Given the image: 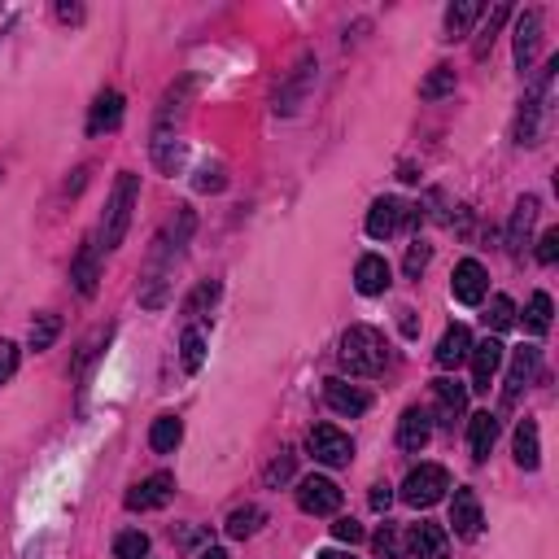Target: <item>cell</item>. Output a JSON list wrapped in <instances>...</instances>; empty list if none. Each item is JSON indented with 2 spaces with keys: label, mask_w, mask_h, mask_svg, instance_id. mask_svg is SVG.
I'll list each match as a JSON object with an SVG mask.
<instances>
[{
  "label": "cell",
  "mask_w": 559,
  "mask_h": 559,
  "mask_svg": "<svg viewBox=\"0 0 559 559\" xmlns=\"http://www.w3.org/2000/svg\"><path fill=\"white\" fill-rule=\"evenodd\" d=\"M516 463H520V468H525V472H533V468H538V463H542L538 420H529V415L516 424Z\"/></svg>",
  "instance_id": "cell-27"
},
{
  "label": "cell",
  "mask_w": 559,
  "mask_h": 559,
  "mask_svg": "<svg viewBox=\"0 0 559 559\" xmlns=\"http://www.w3.org/2000/svg\"><path fill=\"white\" fill-rule=\"evenodd\" d=\"M468 350H472V332L463 328V324H450L446 332H442V341H437V350H433V359H437V367H459L463 359H468Z\"/></svg>",
  "instance_id": "cell-24"
},
{
  "label": "cell",
  "mask_w": 559,
  "mask_h": 559,
  "mask_svg": "<svg viewBox=\"0 0 559 559\" xmlns=\"http://www.w3.org/2000/svg\"><path fill=\"white\" fill-rule=\"evenodd\" d=\"M136 201H140V175L123 171V175H118V180H114L110 197H105L101 232H97V245H101V254H105V249H118V245H123L127 228H132V210H136Z\"/></svg>",
  "instance_id": "cell-4"
},
{
  "label": "cell",
  "mask_w": 559,
  "mask_h": 559,
  "mask_svg": "<svg viewBox=\"0 0 559 559\" xmlns=\"http://www.w3.org/2000/svg\"><path fill=\"white\" fill-rule=\"evenodd\" d=\"M389 284H394V267H389L380 254H363L359 267H354V289H359L363 297H380Z\"/></svg>",
  "instance_id": "cell-20"
},
{
  "label": "cell",
  "mask_w": 559,
  "mask_h": 559,
  "mask_svg": "<svg viewBox=\"0 0 559 559\" xmlns=\"http://www.w3.org/2000/svg\"><path fill=\"white\" fill-rule=\"evenodd\" d=\"M389 503H394V490L389 485H372V511H389Z\"/></svg>",
  "instance_id": "cell-46"
},
{
  "label": "cell",
  "mask_w": 559,
  "mask_h": 559,
  "mask_svg": "<svg viewBox=\"0 0 559 559\" xmlns=\"http://www.w3.org/2000/svg\"><path fill=\"white\" fill-rule=\"evenodd\" d=\"M485 289H490V276H485V267L477 258H463L455 267V276H450V293H455V302L463 306H481L485 302Z\"/></svg>",
  "instance_id": "cell-11"
},
{
  "label": "cell",
  "mask_w": 559,
  "mask_h": 559,
  "mask_svg": "<svg viewBox=\"0 0 559 559\" xmlns=\"http://www.w3.org/2000/svg\"><path fill=\"white\" fill-rule=\"evenodd\" d=\"M197 228V214L180 206L175 210V219L166 223V228L153 236L149 245V263H145V280H140V306H149V311H162L166 297H171V276H175V263L184 258V245L188 236Z\"/></svg>",
  "instance_id": "cell-1"
},
{
  "label": "cell",
  "mask_w": 559,
  "mask_h": 559,
  "mask_svg": "<svg viewBox=\"0 0 559 559\" xmlns=\"http://www.w3.org/2000/svg\"><path fill=\"white\" fill-rule=\"evenodd\" d=\"M197 559H228V551H219V546H206Z\"/></svg>",
  "instance_id": "cell-49"
},
{
  "label": "cell",
  "mask_w": 559,
  "mask_h": 559,
  "mask_svg": "<svg viewBox=\"0 0 559 559\" xmlns=\"http://www.w3.org/2000/svg\"><path fill=\"white\" fill-rule=\"evenodd\" d=\"M468 359H472V389H477V394H490V385H494L498 367H503V359H507L503 341H498V337L477 341V346L468 350Z\"/></svg>",
  "instance_id": "cell-10"
},
{
  "label": "cell",
  "mask_w": 559,
  "mask_h": 559,
  "mask_svg": "<svg viewBox=\"0 0 559 559\" xmlns=\"http://www.w3.org/2000/svg\"><path fill=\"white\" fill-rule=\"evenodd\" d=\"M376 559H402L394 525H380V533H376Z\"/></svg>",
  "instance_id": "cell-41"
},
{
  "label": "cell",
  "mask_w": 559,
  "mask_h": 559,
  "mask_svg": "<svg viewBox=\"0 0 559 559\" xmlns=\"http://www.w3.org/2000/svg\"><path fill=\"white\" fill-rule=\"evenodd\" d=\"M507 14H511L507 5H498L494 14H490V22H485V31H481V40H477V49H472V57H477V62H481V57L494 49V35H498V27H503V22H507Z\"/></svg>",
  "instance_id": "cell-37"
},
{
  "label": "cell",
  "mask_w": 559,
  "mask_h": 559,
  "mask_svg": "<svg viewBox=\"0 0 559 559\" xmlns=\"http://www.w3.org/2000/svg\"><path fill=\"white\" fill-rule=\"evenodd\" d=\"M171 494H175L171 472H153V477H145L132 494H127V511H158V507L171 503Z\"/></svg>",
  "instance_id": "cell-14"
},
{
  "label": "cell",
  "mask_w": 559,
  "mask_h": 559,
  "mask_svg": "<svg viewBox=\"0 0 559 559\" xmlns=\"http://www.w3.org/2000/svg\"><path fill=\"white\" fill-rule=\"evenodd\" d=\"M153 162H158L166 175H175V166L184 162V140H175V136H158V140H153Z\"/></svg>",
  "instance_id": "cell-33"
},
{
  "label": "cell",
  "mask_w": 559,
  "mask_h": 559,
  "mask_svg": "<svg viewBox=\"0 0 559 559\" xmlns=\"http://www.w3.org/2000/svg\"><path fill=\"white\" fill-rule=\"evenodd\" d=\"M214 297H219V284H201V289L193 293V297H188V306H184V315H201V311H206V306H214Z\"/></svg>",
  "instance_id": "cell-42"
},
{
  "label": "cell",
  "mask_w": 559,
  "mask_h": 559,
  "mask_svg": "<svg viewBox=\"0 0 559 559\" xmlns=\"http://www.w3.org/2000/svg\"><path fill=\"white\" fill-rule=\"evenodd\" d=\"M485 324H490L494 332H507L511 324H516V302H511L507 293H498L490 302V315H485Z\"/></svg>",
  "instance_id": "cell-36"
},
{
  "label": "cell",
  "mask_w": 559,
  "mask_h": 559,
  "mask_svg": "<svg viewBox=\"0 0 559 559\" xmlns=\"http://www.w3.org/2000/svg\"><path fill=\"white\" fill-rule=\"evenodd\" d=\"M446 555H450V538L442 525L420 520V525L407 529V559H446Z\"/></svg>",
  "instance_id": "cell-12"
},
{
  "label": "cell",
  "mask_w": 559,
  "mask_h": 559,
  "mask_svg": "<svg viewBox=\"0 0 559 559\" xmlns=\"http://www.w3.org/2000/svg\"><path fill=\"white\" fill-rule=\"evenodd\" d=\"M180 363H184V372H201V363H206V337H201L197 328L184 332V341H180Z\"/></svg>",
  "instance_id": "cell-34"
},
{
  "label": "cell",
  "mask_w": 559,
  "mask_h": 559,
  "mask_svg": "<svg viewBox=\"0 0 559 559\" xmlns=\"http://www.w3.org/2000/svg\"><path fill=\"white\" fill-rule=\"evenodd\" d=\"M18 363H22V350L14 346V341H0V385H9V380H14Z\"/></svg>",
  "instance_id": "cell-40"
},
{
  "label": "cell",
  "mask_w": 559,
  "mask_h": 559,
  "mask_svg": "<svg viewBox=\"0 0 559 559\" xmlns=\"http://www.w3.org/2000/svg\"><path fill=\"white\" fill-rule=\"evenodd\" d=\"M197 188H201V193H219V188H223V171H219V166H206V171L197 175Z\"/></svg>",
  "instance_id": "cell-45"
},
{
  "label": "cell",
  "mask_w": 559,
  "mask_h": 559,
  "mask_svg": "<svg viewBox=\"0 0 559 559\" xmlns=\"http://www.w3.org/2000/svg\"><path fill=\"white\" fill-rule=\"evenodd\" d=\"M341 367L350 376H380L389 367V341L385 332L372 328V324H354L346 337H341V350H337Z\"/></svg>",
  "instance_id": "cell-3"
},
{
  "label": "cell",
  "mask_w": 559,
  "mask_h": 559,
  "mask_svg": "<svg viewBox=\"0 0 559 559\" xmlns=\"http://www.w3.org/2000/svg\"><path fill=\"white\" fill-rule=\"evenodd\" d=\"M315 559H354V555H346V551H324V555H315Z\"/></svg>",
  "instance_id": "cell-50"
},
{
  "label": "cell",
  "mask_w": 559,
  "mask_h": 559,
  "mask_svg": "<svg viewBox=\"0 0 559 559\" xmlns=\"http://www.w3.org/2000/svg\"><path fill=\"white\" fill-rule=\"evenodd\" d=\"M494 442H498V415L477 411L468 420V450H472V459L485 463V459H490V450H494Z\"/></svg>",
  "instance_id": "cell-25"
},
{
  "label": "cell",
  "mask_w": 559,
  "mask_h": 559,
  "mask_svg": "<svg viewBox=\"0 0 559 559\" xmlns=\"http://www.w3.org/2000/svg\"><path fill=\"white\" fill-rule=\"evenodd\" d=\"M450 525H455V538H477L481 533V498L477 490H455V498H450Z\"/></svg>",
  "instance_id": "cell-17"
},
{
  "label": "cell",
  "mask_w": 559,
  "mask_h": 559,
  "mask_svg": "<svg viewBox=\"0 0 559 559\" xmlns=\"http://www.w3.org/2000/svg\"><path fill=\"white\" fill-rule=\"evenodd\" d=\"M450 490V472L442 463H420V468H411V477L402 481V503L407 507H433L442 503Z\"/></svg>",
  "instance_id": "cell-6"
},
{
  "label": "cell",
  "mask_w": 559,
  "mask_h": 559,
  "mask_svg": "<svg viewBox=\"0 0 559 559\" xmlns=\"http://www.w3.org/2000/svg\"><path fill=\"white\" fill-rule=\"evenodd\" d=\"M293 463H297V455H293L289 446H284L280 455L267 463V485H284V481H289V477H293Z\"/></svg>",
  "instance_id": "cell-38"
},
{
  "label": "cell",
  "mask_w": 559,
  "mask_h": 559,
  "mask_svg": "<svg viewBox=\"0 0 559 559\" xmlns=\"http://www.w3.org/2000/svg\"><path fill=\"white\" fill-rule=\"evenodd\" d=\"M324 402H328V411H337V415H363L367 407H372V394H367L363 385H350V380H341V376H332L324 380Z\"/></svg>",
  "instance_id": "cell-13"
},
{
  "label": "cell",
  "mask_w": 559,
  "mask_h": 559,
  "mask_svg": "<svg viewBox=\"0 0 559 559\" xmlns=\"http://www.w3.org/2000/svg\"><path fill=\"white\" fill-rule=\"evenodd\" d=\"M297 507L306 516H337L341 511V485L332 477H306L297 485Z\"/></svg>",
  "instance_id": "cell-9"
},
{
  "label": "cell",
  "mask_w": 559,
  "mask_h": 559,
  "mask_svg": "<svg viewBox=\"0 0 559 559\" xmlns=\"http://www.w3.org/2000/svg\"><path fill=\"white\" fill-rule=\"evenodd\" d=\"M542 367V350L538 346H520L511 350V363H507V385H503V407H516L520 394L533 385V376H538Z\"/></svg>",
  "instance_id": "cell-8"
},
{
  "label": "cell",
  "mask_w": 559,
  "mask_h": 559,
  "mask_svg": "<svg viewBox=\"0 0 559 559\" xmlns=\"http://www.w3.org/2000/svg\"><path fill=\"white\" fill-rule=\"evenodd\" d=\"M402 319H398V324H402V332H407V337H415V332H420V324H415V311H398Z\"/></svg>",
  "instance_id": "cell-48"
},
{
  "label": "cell",
  "mask_w": 559,
  "mask_h": 559,
  "mask_svg": "<svg viewBox=\"0 0 559 559\" xmlns=\"http://www.w3.org/2000/svg\"><path fill=\"white\" fill-rule=\"evenodd\" d=\"M420 223H424V210L407 206V201H398V197H376L372 210H367V236H372V241H389V236H398L402 228H420Z\"/></svg>",
  "instance_id": "cell-5"
},
{
  "label": "cell",
  "mask_w": 559,
  "mask_h": 559,
  "mask_svg": "<svg viewBox=\"0 0 559 559\" xmlns=\"http://www.w3.org/2000/svg\"><path fill=\"white\" fill-rule=\"evenodd\" d=\"M538 44H542V14L538 9H525V14L516 18V66L520 70H533Z\"/></svg>",
  "instance_id": "cell-19"
},
{
  "label": "cell",
  "mask_w": 559,
  "mask_h": 559,
  "mask_svg": "<svg viewBox=\"0 0 559 559\" xmlns=\"http://www.w3.org/2000/svg\"><path fill=\"white\" fill-rule=\"evenodd\" d=\"M145 555H149V533L127 529L114 538V559H145Z\"/></svg>",
  "instance_id": "cell-35"
},
{
  "label": "cell",
  "mask_w": 559,
  "mask_h": 559,
  "mask_svg": "<svg viewBox=\"0 0 559 559\" xmlns=\"http://www.w3.org/2000/svg\"><path fill=\"white\" fill-rule=\"evenodd\" d=\"M428 442H433V415L424 407H407L398 420V446L407 450V455H420Z\"/></svg>",
  "instance_id": "cell-16"
},
{
  "label": "cell",
  "mask_w": 559,
  "mask_h": 559,
  "mask_svg": "<svg viewBox=\"0 0 559 559\" xmlns=\"http://www.w3.org/2000/svg\"><path fill=\"white\" fill-rule=\"evenodd\" d=\"M184 442V420L180 415H158L149 428V446L158 450V455H175V446Z\"/></svg>",
  "instance_id": "cell-28"
},
{
  "label": "cell",
  "mask_w": 559,
  "mask_h": 559,
  "mask_svg": "<svg viewBox=\"0 0 559 559\" xmlns=\"http://www.w3.org/2000/svg\"><path fill=\"white\" fill-rule=\"evenodd\" d=\"M428 258H433V245H424V241H415V245L407 249V263H402L407 280H420V271L428 267Z\"/></svg>",
  "instance_id": "cell-39"
},
{
  "label": "cell",
  "mask_w": 559,
  "mask_h": 559,
  "mask_svg": "<svg viewBox=\"0 0 559 559\" xmlns=\"http://www.w3.org/2000/svg\"><path fill=\"white\" fill-rule=\"evenodd\" d=\"M57 18H62V22H79L83 9H79V5H57Z\"/></svg>",
  "instance_id": "cell-47"
},
{
  "label": "cell",
  "mask_w": 559,
  "mask_h": 559,
  "mask_svg": "<svg viewBox=\"0 0 559 559\" xmlns=\"http://www.w3.org/2000/svg\"><path fill=\"white\" fill-rule=\"evenodd\" d=\"M533 219H538V197L525 193L511 210V223H507V254H525L529 245V232H533Z\"/></svg>",
  "instance_id": "cell-22"
},
{
  "label": "cell",
  "mask_w": 559,
  "mask_h": 559,
  "mask_svg": "<svg viewBox=\"0 0 559 559\" xmlns=\"http://www.w3.org/2000/svg\"><path fill=\"white\" fill-rule=\"evenodd\" d=\"M306 446H311L315 463H324V468H346L354 459V442L332 424H315L311 433H306Z\"/></svg>",
  "instance_id": "cell-7"
},
{
  "label": "cell",
  "mask_w": 559,
  "mask_h": 559,
  "mask_svg": "<svg viewBox=\"0 0 559 559\" xmlns=\"http://www.w3.org/2000/svg\"><path fill=\"white\" fill-rule=\"evenodd\" d=\"M263 525H267V511L254 507V503H245V507H236L232 516H228V538L245 542V538H254V533L263 529Z\"/></svg>",
  "instance_id": "cell-29"
},
{
  "label": "cell",
  "mask_w": 559,
  "mask_h": 559,
  "mask_svg": "<svg viewBox=\"0 0 559 559\" xmlns=\"http://www.w3.org/2000/svg\"><path fill=\"white\" fill-rule=\"evenodd\" d=\"M455 83H459V75H455V66H433L424 75V83H420V97L424 101H442V97H450V92H455Z\"/></svg>",
  "instance_id": "cell-30"
},
{
  "label": "cell",
  "mask_w": 559,
  "mask_h": 559,
  "mask_svg": "<svg viewBox=\"0 0 559 559\" xmlns=\"http://www.w3.org/2000/svg\"><path fill=\"white\" fill-rule=\"evenodd\" d=\"M311 83H315V57L306 53L302 62L293 66V75H289V83L276 92V114H297V105L306 101V92H311Z\"/></svg>",
  "instance_id": "cell-15"
},
{
  "label": "cell",
  "mask_w": 559,
  "mask_h": 559,
  "mask_svg": "<svg viewBox=\"0 0 559 559\" xmlns=\"http://www.w3.org/2000/svg\"><path fill=\"white\" fill-rule=\"evenodd\" d=\"M463 407H468V389H463L459 380H446V376L433 380V415H437V424L455 428Z\"/></svg>",
  "instance_id": "cell-18"
},
{
  "label": "cell",
  "mask_w": 559,
  "mask_h": 559,
  "mask_svg": "<svg viewBox=\"0 0 559 559\" xmlns=\"http://www.w3.org/2000/svg\"><path fill=\"white\" fill-rule=\"evenodd\" d=\"M555 258H559V228H546V232H542V241H538V263L551 267Z\"/></svg>",
  "instance_id": "cell-44"
},
{
  "label": "cell",
  "mask_w": 559,
  "mask_h": 559,
  "mask_svg": "<svg viewBox=\"0 0 559 559\" xmlns=\"http://www.w3.org/2000/svg\"><path fill=\"white\" fill-rule=\"evenodd\" d=\"M57 332H62V319H57L53 311H44V315H35L31 319V350L35 354H40V350H49L53 346V341H57Z\"/></svg>",
  "instance_id": "cell-32"
},
{
  "label": "cell",
  "mask_w": 559,
  "mask_h": 559,
  "mask_svg": "<svg viewBox=\"0 0 559 559\" xmlns=\"http://www.w3.org/2000/svg\"><path fill=\"white\" fill-rule=\"evenodd\" d=\"M481 14H485L481 0H455V5L446 9V35H442V40H463Z\"/></svg>",
  "instance_id": "cell-26"
},
{
  "label": "cell",
  "mask_w": 559,
  "mask_h": 559,
  "mask_svg": "<svg viewBox=\"0 0 559 559\" xmlns=\"http://www.w3.org/2000/svg\"><path fill=\"white\" fill-rule=\"evenodd\" d=\"M123 127V92L105 88L97 101H92V114H88V136H105V132H118Z\"/></svg>",
  "instance_id": "cell-21"
},
{
  "label": "cell",
  "mask_w": 559,
  "mask_h": 559,
  "mask_svg": "<svg viewBox=\"0 0 559 559\" xmlns=\"http://www.w3.org/2000/svg\"><path fill=\"white\" fill-rule=\"evenodd\" d=\"M551 315H555L551 293H533L529 306H525V328L533 332V337H546V332H551Z\"/></svg>",
  "instance_id": "cell-31"
},
{
  "label": "cell",
  "mask_w": 559,
  "mask_h": 559,
  "mask_svg": "<svg viewBox=\"0 0 559 559\" xmlns=\"http://www.w3.org/2000/svg\"><path fill=\"white\" fill-rule=\"evenodd\" d=\"M332 538H337V542H363L367 538V533H363V525H359V520H350V516H341L337 520V525H332Z\"/></svg>",
  "instance_id": "cell-43"
},
{
  "label": "cell",
  "mask_w": 559,
  "mask_h": 559,
  "mask_svg": "<svg viewBox=\"0 0 559 559\" xmlns=\"http://www.w3.org/2000/svg\"><path fill=\"white\" fill-rule=\"evenodd\" d=\"M555 75H559V57L546 62V70L529 83V97L520 101V118H516V145H542L551 132L555 118Z\"/></svg>",
  "instance_id": "cell-2"
},
{
  "label": "cell",
  "mask_w": 559,
  "mask_h": 559,
  "mask_svg": "<svg viewBox=\"0 0 559 559\" xmlns=\"http://www.w3.org/2000/svg\"><path fill=\"white\" fill-rule=\"evenodd\" d=\"M70 280H75V289L83 297L97 293V280H101V245L92 241V236L79 245V258H75V267H70Z\"/></svg>",
  "instance_id": "cell-23"
}]
</instances>
